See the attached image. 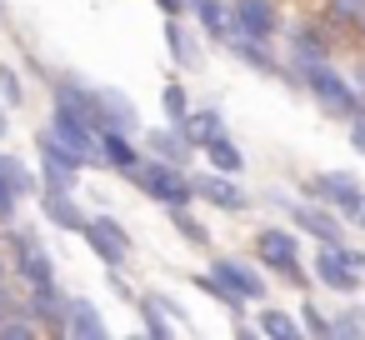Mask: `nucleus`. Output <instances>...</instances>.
Returning a JSON list of instances; mask_svg holds the SVG:
<instances>
[{"mask_svg":"<svg viewBox=\"0 0 365 340\" xmlns=\"http://www.w3.org/2000/svg\"><path fill=\"white\" fill-rule=\"evenodd\" d=\"M295 71V81L310 91V101L325 110V115H335V120H355L360 110H365V96H360V86H350L330 61H315V66H290Z\"/></svg>","mask_w":365,"mask_h":340,"instance_id":"obj_1","label":"nucleus"},{"mask_svg":"<svg viewBox=\"0 0 365 340\" xmlns=\"http://www.w3.org/2000/svg\"><path fill=\"white\" fill-rule=\"evenodd\" d=\"M130 180H135L140 195H150V200L165 205V210L200 200V195H195V175H190L185 165H175V160H160V155H145V160L130 170Z\"/></svg>","mask_w":365,"mask_h":340,"instance_id":"obj_2","label":"nucleus"},{"mask_svg":"<svg viewBox=\"0 0 365 340\" xmlns=\"http://www.w3.org/2000/svg\"><path fill=\"white\" fill-rule=\"evenodd\" d=\"M36 155H41V180H46V190H76L81 175H86V165H96L91 155H81L76 145H66L56 130H41V135H36Z\"/></svg>","mask_w":365,"mask_h":340,"instance_id":"obj_3","label":"nucleus"},{"mask_svg":"<svg viewBox=\"0 0 365 340\" xmlns=\"http://www.w3.org/2000/svg\"><path fill=\"white\" fill-rule=\"evenodd\" d=\"M11 265H16V280H21L26 290L56 285V260H51V250L41 245V235H36L31 225H16V230H11Z\"/></svg>","mask_w":365,"mask_h":340,"instance_id":"obj_4","label":"nucleus"},{"mask_svg":"<svg viewBox=\"0 0 365 340\" xmlns=\"http://www.w3.org/2000/svg\"><path fill=\"white\" fill-rule=\"evenodd\" d=\"M81 240L91 245V255H96L106 270H125V265H130L135 240H130V230H125L115 215H91V225H86V235H81Z\"/></svg>","mask_w":365,"mask_h":340,"instance_id":"obj_5","label":"nucleus"},{"mask_svg":"<svg viewBox=\"0 0 365 340\" xmlns=\"http://www.w3.org/2000/svg\"><path fill=\"white\" fill-rule=\"evenodd\" d=\"M255 260H260L265 270H275L280 280L305 285V270H300V245H295V235H290V230H280V225L255 230Z\"/></svg>","mask_w":365,"mask_h":340,"instance_id":"obj_6","label":"nucleus"},{"mask_svg":"<svg viewBox=\"0 0 365 340\" xmlns=\"http://www.w3.org/2000/svg\"><path fill=\"white\" fill-rule=\"evenodd\" d=\"M315 280L325 285V290H340V295H355L360 290V250H350V245H320V255H315Z\"/></svg>","mask_w":365,"mask_h":340,"instance_id":"obj_7","label":"nucleus"},{"mask_svg":"<svg viewBox=\"0 0 365 340\" xmlns=\"http://www.w3.org/2000/svg\"><path fill=\"white\" fill-rule=\"evenodd\" d=\"M305 195L335 205L340 215H360V210H365V185H360L350 170H320V175H310V180H305Z\"/></svg>","mask_w":365,"mask_h":340,"instance_id":"obj_8","label":"nucleus"},{"mask_svg":"<svg viewBox=\"0 0 365 340\" xmlns=\"http://www.w3.org/2000/svg\"><path fill=\"white\" fill-rule=\"evenodd\" d=\"M230 36L275 41V36H280V11H275V0H230Z\"/></svg>","mask_w":365,"mask_h":340,"instance_id":"obj_9","label":"nucleus"},{"mask_svg":"<svg viewBox=\"0 0 365 340\" xmlns=\"http://www.w3.org/2000/svg\"><path fill=\"white\" fill-rule=\"evenodd\" d=\"M290 225H295V230H310L320 245H345L340 210L325 205V200H290Z\"/></svg>","mask_w":365,"mask_h":340,"instance_id":"obj_10","label":"nucleus"},{"mask_svg":"<svg viewBox=\"0 0 365 340\" xmlns=\"http://www.w3.org/2000/svg\"><path fill=\"white\" fill-rule=\"evenodd\" d=\"M195 195H200L205 205L225 210V215H240V210L250 205V190H245L240 175H230V170H205V175H195Z\"/></svg>","mask_w":365,"mask_h":340,"instance_id":"obj_11","label":"nucleus"},{"mask_svg":"<svg viewBox=\"0 0 365 340\" xmlns=\"http://www.w3.org/2000/svg\"><path fill=\"white\" fill-rule=\"evenodd\" d=\"M210 275H215V280H220L235 300H245V305L265 300V275H260L255 265L235 260V255H215V260H210Z\"/></svg>","mask_w":365,"mask_h":340,"instance_id":"obj_12","label":"nucleus"},{"mask_svg":"<svg viewBox=\"0 0 365 340\" xmlns=\"http://www.w3.org/2000/svg\"><path fill=\"white\" fill-rule=\"evenodd\" d=\"M26 310L41 320V330L66 335L71 330V295H61V285H36L26 290Z\"/></svg>","mask_w":365,"mask_h":340,"instance_id":"obj_13","label":"nucleus"},{"mask_svg":"<svg viewBox=\"0 0 365 340\" xmlns=\"http://www.w3.org/2000/svg\"><path fill=\"white\" fill-rule=\"evenodd\" d=\"M36 200H41V215H46V220H51L56 230H66V235H86L91 215L81 210L76 190H41Z\"/></svg>","mask_w":365,"mask_h":340,"instance_id":"obj_14","label":"nucleus"},{"mask_svg":"<svg viewBox=\"0 0 365 340\" xmlns=\"http://www.w3.org/2000/svg\"><path fill=\"white\" fill-rule=\"evenodd\" d=\"M225 51L240 61V66H250V71H260V76H285V81H295L275 56H270V41H250V36H225ZM300 86V81H295Z\"/></svg>","mask_w":365,"mask_h":340,"instance_id":"obj_15","label":"nucleus"},{"mask_svg":"<svg viewBox=\"0 0 365 340\" xmlns=\"http://www.w3.org/2000/svg\"><path fill=\"white\" fill-rule=\"evenodd\" d=\"M140 160H145V150H135L130 130H120V125H101V165H110V170L130 175Z\"/></svg>","mask_w":365,"mask_h":340,"instance_id":"obj_16","label":"nucleus"},{"mask_svg":"<svg viewBox=\"0 0 365 340\" xmlns=\"http://www.w3.org/2000/svg\"><path fill=\"white\" fill-rule=\"evenodd\" d=\"M195 150H200V145H195L180 125H155V130L145 135V155H160V160H175V165H190Z\"/></svg>","mask_w":365,"mask_h":340,"instance_id":"obj_17","label":"nucleus"},{"mask_svg":"<svg viewBox=\"0 0 365 340\" xmlns=\"http://www.w3.org/2000/svg\"><path fill=\"white\" fill-rule=\"evenodd\" d=\"M165 46H170V61L180 71H205V51H200V41L190 36V26L180 16H165Z\"/></svg>","mask_w":365,"mask_h":340,"instance_id":"obj_18","label":"nucleus"},{"mask_svg":"<svg viewBox=\"0 0 365 340\" xmlns=\"http://www.w3.org/2000/svg\"><path fill=\"white\" fill-rule=\"evenodd\" d=\"M285 51H290V66H315V61H330V36L320 26H295Z\"/></svg>","mask_w":365,"mask_h":340,"instance_id":"obj_19","label":"nucleus"},{"mask_svg":"<svg viewBox=\"0 0 365 340\" xmlns=\"http://www.w3.org/2000/svg\"><path fill=\"white\" fill-rule=\"evenodd\" d=\"M66 335H76V340H106L110 325H106V315L96 310V300L71 295V330H66Z\"/></svg>","mask_w":365,"mask_h":340,"instance_id":"obj_20","label":"nucleus"},{"mask_svg":"<svg viewBox=\"0 0 365 340\" xmlns=\"http://www.w3.org/2000/svg\"><path fill=\"white\" fill-rule=\"evenodd\" d=\"M185 11L195 16V26L205 36H215V41L230 36V6H225V0H185Z\"/></svg>","mask_w":365,"mask_h":340,"instance_id":"obj_21","label":"nucleus"},{"mask_svg":"<svg viewBox=\"0 0 365 340\" xmlns=\"http://www.w3.org/2000/svg\"><path fill=\"white\" fill-rule=\"evenodd\" d=\"M101 125H120V130H135L140 125V115H135V105H130L125 91L101 86Z\"/></svg>","mask_w":365,"mask_h":340,"instance_id":"obj_22","label":"nucleus"},{"mask_svg":"<svg viewBox=\"0 0 365 340\" xmlns=\"http://www.w3.org/2000/svg\"><path fill=\"white\" fill-rule=\"evenodd\" d=\"M205 160H210V170H230V175H240L245 170V155H240V145L230 140V130H220V135H210L205 145Z\"/></svg>","mask_w":365,"mask_h":340,"instance_id":"obj_23","label":"nucleus"},{"mask_svg":"<svg viewBox=\"0 0 365 340\" xmlns=\"http://www.w3.org/2000/svg\"><path fill=\"white\" fill-rule=\"evenodd\" d=\"M0 180H11L21 200H26V195H41V190H46V180H41V170H31L26 160H16V155H6V150H0Z\"/></svg>","mask_w":365,"mask_h":340,"instance_id":"obj_24","label":"nucleus"},{"mask_svg":"<svg viewBox=\"0 0 365 340\" xmlns=\"http://www.w3.org/2000/svg\"><path fill=\"white\" fill-rule=\"evenodd\" d=\"M180 130H185L195 145H205L210 135H220V130H225V120H220V110H215V105H195V110L180 120Z\"/></svg>","mask_w":365,"mask_h":340,"instance_id":"obj_25","label":"nucleus"},{"mask_svg":"<svg viewBox=\"0 0 365 340\" xmlns=\"http://www.w3.org/2000/svg\"><path fill=\"white\" fill-rule=\"evenodd\" d=\"M255 330H260V335H275V340H295V335H305V325H300L295 315L275 310V305H265V310L255 315Z\"/></svg>","mask_w":365,"mask_h":340,"instance_id":"obj_26","label":"nucleus"},{"mask_svg":"<svg viewBox=\"0 0 365 340\" xmlns=\"http://www.w3.org/2000/svg\"><path fill=\"white\" fill-rule=\"evenodd\" d=\"M165 215H170V225H175V235H180V240H190V245H210V225H205V220H195V215H190V205H170Z\"/></svg>","mask_w":365,"mask_h":340,"instance_id":"obj_27","label":"nucleus"},{"mask_svg":"<svg viewBox=\"0 0 365 340\" xmlns=\"http://www.w3.org/2000/svg\"><path fill=\"white\" fill-rule=\"evenodd\" d=\"M160 110H165V120L170 125H180L195 105H190V91L180 86V81H165V91H160Z\"/></svg>","mask_w":365,"mask_h":340,"instance_id":"obj_28","label":"nucleus"},{"mask_svg":"<svg viewBox=\"0 0 365 340\" xmlns=\"http://www.w3.org/2000/svg\"><path fill=\"white\" fill-rule=\"evenodd\" d=\"M140 325H145V335H155V340H165V335H175V330H180V325H175V320H170L150 295H140Z\"/></svg>","mask_w":365,"mask_h":340,"instance_id":"obj_29","label":"nucleus"},{"mask_svg":"<svg viewBox=\"0 0 365 340\" xmlns=\"http://www.w3.org/2000/svg\"><path fill=\"white\" fill-rule=\"evenodd\" d=\"M36 330H41V320H36L31 310H16V315L0 320V340H31Z\"/></svg>","mask_w":365,"mask_h":340,"instance_id":"obj_30","label":"nucleus"},{"mask_svg":"<svg viewBox=\"0 0 365 340\" xmlns=\"http://www.w3.org/2000/svg\"><path fill=\"white\" fill-rule=\"evenodd\" d=\"M325 16L335 26H360L365 21V0H325Z\"/></svg>","mask_w":365,"mask_h":340,"instance_id":"obj_31","label":"nucleus"},{"mask_svg":"<svg viewBox=\"0 0 365 340\" xmlns=\"http://www.w3.org/2000/svg\"><path fill=\"white\" fill-rule=\"evenodd\" d=\"M300 325H305V335H335V320H330L315 300H305V305H300Z\"/></svg>","mask_w":365,"mask_h":340,"instance_id":"obj_32","label":"nucleus"},{"mask_svg":"<svg viewBox=\"0 0 365 340\" xmlns=\"http://www.w3.org/2000/svg\"><path fill=\"white\" fill-rule=\"evenodd\" d=\"M330 320H335V335H365V305H345Z\"/></svg>","mask_w":365,"mask_h":340,"instance_id":"obj_33","label":"nucleus"},{"mask_svg":"<svg viewBox=\"0 0 365 340\" xmlns=\"http://www.w3.org/2000/svg\"><path fill=\"white\" fill-rule=\"evenodd\" d=\"M145 295H150V300H155V305H160V310H165V315H170V320H175L180 330L190 325V310H185V305H180L175 295H165V290H145Z\"/></svg>","mask_w":365,"mask_h":340,"instance_id":"obj_34","label":"nucleus"},{"mask_svg":"<svg viewBox=\"0 0 365 340\" xmlns=\"http://www.w3.org/2000/svg\"><path fill=\"white\" fill-rule=\"evenodd\" d=\"M0 96H6V105H21L26 101V86H21V76L11 66H0Z\"/></svg>","mask_w":365,"mask_h":340,"instance_id":"obj_35","label":"nucleus"},{"mask_svg":"<svg viewBox=\"0 0 365 340\" xmlns=\"http://www.w3.org/2000/svg\"><path fill=\"white\" fill-rule=\"evenodd\" d=\"M16 205H21L16 185H11V180H0V225H11V220H16Z\"/></svg>","mask_w":365,"mask_h":340,"instance_id":"obj_36","label":"nucleus"},{"mask_svg":"<svg viewBox=\"0 0 365 340\" xmlns=\"http://www.w3.org/2000/svg\"><path fill=\"white\" fill-rule=\"evenodd\" d=\"M350 145H355V150L365 155V110H360V115L350 120Z\"/></svg>","mask_w":365,"mask_h":340,"instance_id":"obj_37","label":"nucleus"},{"mask_svg":"<svg viewBox=\"0 0 365 340\" xmlns=\"http://www.w3.org/2000/svg\"><path fill=\"white\" fill-rule=\"evenodd\" d=\"M160 16H185V0H155Z\"/></svg>","mask_w":365,"mask_h":340,"instance_id":"obj_38","label":"nucleus"},{"mask_svg":"<svg viewBox=\"0 0 365 340\" xmlns=\"http://www.w3.org/2000/svg\"><path fill=\"white\" fill-rule=\"evenodd\" d=\"M6 130H11V115H6V105H0V140H6Z\"/></svg>","mask_w":365,"mask_h":340,"instance_id":"obj_39","label":"nucleus"},{"mask_svg":"<svg viewBox=\"0 0 365 340\" xmlns=\"http://www.w3.org/2000/svg\"><path fill=\"white\" fill-rule=\"evenodd\" d=\"M11 270H16L11 260H0V285H6V275H11Z\"/></svg>","mask_w":365,"mask_h":340,"instance_id":"obj_40","label":"nucleus"},{"mask_svg":"<svg viewBox=\"0 0 365 340\" xmlns=\"http://www.w3.org/2000/svg\"><path fill=\"white\" fill-rule=\"evenodd\" d=\"M355 220H360V230H365V210H360V215H355Z\"/></svg>","mask_w":365,"mask_h":340,"instance_id":"obj_41","label":"nucleus"},{"mask_svg":"<svg viewBox=\"0 0 365 340\" xmlns=\"http://www.w3.org/2000/svg\"><path fill=\"white\" fill-rule=\"evenodd\" d=\"M0 16H6V0H0Z\"/></svg>","mask_w":365,"mask_h":340,"instance_id":"obj_42","label":"nucleus"},{"mask_svg":"<svg viewBox=\"0 0 365 340\" xmlns=\"http://www.w3.org/2000/svg\"><path fill=\"white\" fill-rule=\"evenodd\" d=\"M360 31H365V21H360Z\"/></svg>","mask_w":365,"mask_h":340,"instance_id":"obj_43","label":"nucleus"}]
</instances>
